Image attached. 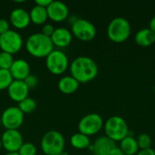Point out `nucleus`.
<instances>
[{"instance_id":"nucleus-1","label":"nucleus","mask_w":155,"mask_h":155,"mask_svg":"<svg viewBox=\"0 0 155 155\" xmlns=\"http://www.w3.org/2000/svg\"><path fill=\"white\" fill-rule=\"evenodd\" d=\"M70 75L79 84H86L93 81L98 74V65L94 59L88 56H78L69 65Z\"/></svg>"},{"instance_id":"nucleus-2","label":"nucleus","mask_w":155,"mask_h":155,"mask_svg":"<svg viewBox=\"0 0 155 155\" xmlns=\"http://www.w3.org/2000/svg\"><path fill=\"white\" fill-rule=\"evenodd\" d=\"M25 47L27 53L35 58H45L54 50L51 37L42 33H35L29 35L25 43Z\"/></svg>"},{"instance_id":"nucleus-3","label":"nucleus","mask_w":155,"mask_h":155,"mask_svg":"<svg viewBox=\"0 0 155 155\" xmlns=\"http://www.w3.org/2000/svg\"><path fill=\"white\" fill-rule=\"evenodd\" d=\"M104 129L105 136L115 143H120L129 135V126L126 121L119 115L109 117L104 124Z\"/></svg>"},{"instance_id":"nucleus-4","label":"nucleus","mask_w":155,"mask_h":155,"mask_svg":"<svg viewBox=\"0 0 155 155\" xmlns=\"http://www.w3.org/2000/svg\"><path fill=\"white\" fill-rule=\"evenodd\" d=\"M132 32L130 22L124 17H115L112 19L107 26V36L114 43H124L126 41Z\"/></svg>"},{"instance_id":"nucleus-5","label":"nucleus","mask_w":155,"mask_h":155,"mask_svg":"<svg viewBox=\"0 0 155 155\" xmlns=\"http://www.w3.org/2000/svg\"><path fill=\"white\" fill-rule=\"evenodd\" d=\"M64 135L55 130L46 132L41 139L40 146L45 155H59L64 151Z\"/></svg>"},{"instance_id":"nucleus-6","label":"nucleus","mask_w":155,"mask_h":155,"mask_svg":"<svg viewBox=\"0 0 155 155\" xmlns=\"http://www.w3.org/2000/svg\"><path fill=\"white\" fill-rule=\"evenodd\" d=\"M47 70L54 75H61L69 68V60L64 52L54 49L45 57Z\"/></svg>"},{"instance_id":"nucleus-7","label":"nucleus","mask_w":155,"mask_h":155,"mask_svg":"<svg viewBox=\"0 0 155 155\" xmlns=\"http://www.w3.org/2000/svg\"><path fill=\"white\" fill-rule=\"evenodd\" d=\"M104 120L98 114L92 113L84 115L78 123L79 133L87 135L88 137L98 134L104 128Z\"/></svg>"},{"instance_id":"nucleus-8","label":"nucleus","mask_w":155,"mask_h":155,"mask_svg":"<svg viewBox=\"0 0 155 155\" xmlns=\"http://www.w3.org/2000/svg\"><path fill=\"white\" fill-rule=\"evenodd\" d=\"M71 33L75 38L84 42H88L95 37L96 27L89 20L78 18L71 25Z\"/></svg>"},{"instance_id":"nucleus-9","label":"nucleus","mask_w":155,"mask_h":155,"mask_svg":"<svg viewBox=\"0 0 155 155\" xmlns=\"http://www.w3.org/2000/svg\"><path fill=\"white\" fill-rule=\"evenodd\" d=\"M23 45V38L15 30L10 29L4 35H0V49L2 52L15 54L21 51Z\"/></svg>"},{"instance_id":"nucleus-10","label":"nucleus","mask_w":155,"mask_h":155,"mask_svg":"<svg viewBox=\"0 0 155 155\" xmlns=\"http://www.w3.org/2000/svg\"><path fill=\"white\" fill-rule=\"evenodd\" d=\"M23 122L24 114L17 106H9L1 114V125L5 130H18Z\"/></svg>"},{"instance_id":"nucleus-11","label":"nucleus","mask_w":155,"mask_h":155,"mask_svg":"<svg viewBox=\"0 0 155 155\" xmlns=\"http://www.w3.org/2000/svg\"><path fill=\"white\" fill-rule=\"evenodd\" d=\"M0 138L2 148L7 153H17L24 143L23 135L18 130H5Z\"/></svg>"},{"instance_id":"nucleus-12","label":"nucleus","mask_w":155,"mask_h":155,"mask_svg":"<svg viewBox=\"0 0 155 155\" xmlns=\"http://www.w3.org/2000/svg\"><path fill=\"white\" fill-rule=\"evenodd\" d=\"M117 147L115 142L112 141L107 136L103 135L98 137L88 149L92 151L94 155H112Z\"/></svg>"},{"instance_id":"nucleus-13","label":"nucleus","mask_w":155,"mask_h":155,"mask_svg":"<svg viewBox=\"0 0 155 155\" xmlns=\"http://www.w3.org/2000/svg\"><path fill=\"white\" fill-rule=\"evenodd\" d=\"M46 11L48 19L55 23L63 22L69 16L68 6L61 1H52L46 7Z\"/></svg>"},{"instance_id":"nucleus-14","label":"nucleus","mask_w":155,"mask_h":155,"mask_svg":"<svg viewBox=\"0 0 155 155\" xmlns=\"http://www.w3.org/2000/svg\"><path fill=\"white\" fill-rule=\"evenodd\" d=\"M29 90L30 89L27 87L24 81L13 80V82L7 88V94L12 101L20 103L25 98L28 97Z\"/></svg>"},{"instance_id":"nucleus-15","label":"nucleus","mask_w":155,"mask_h":155,"mask_svg":"<svg viewBox=\"0 0 155 155\" xmlns=\"http://www.w3.org/2000/svg\"><path fill=\"white\" fill-rule=\"evenodd\" d=\"M9 22L15 29L23 30L31 23L29 13L24 8H15L10 13Z\"/></svg>"},{"instance_id":"nucleus-16","label":"nucleus","mask_w":155,"mask_h":155,"mask_svg":"<svg viewBox=\"0 0 155 155\" xmlns=\"http://www.w3.org/2000/svg\"><path fill=\"white\" fill-rule=\"evenodd\" d=\"M51 40L54 46L58 48L67 47L73 40V35L71 30L66 29L65 27L55 28L53 35H51Z\"/></svg>"},{"instance_id":"nucleus-17","label":"nucleus","mask_w":155,"mask_h":155,"mask_svg":"<svg viewBox=\"0 0 155 155\" xmlns=\"http://www.w3.org/2000/svg\"><path fill=\"white\" fill-rule=\"evenodd\" d=\"M9 72L14 80L24 81L30 74V65L24 59H15Z\"/></svg>"},{"instance_id":"nucleus-18","label":"nucleus","mask_w":155,"mask_h":155,"mask_svg":"<svg viewBox=\"0 0 155 155\" xmlns=\"http://www.w3.org/2000/svg\"><path fill=\"white\" fill-rule=\"evenodd\" d=\"M80 84L71 75H65L58 81V89L64 94H72L79 88Z\"/></svg>"},{"instance_id":"nucleus-19","label":"nucleus","mask_w":155,"mask_h":155,"mask_svg":"<svg viewBox=\"0 0 155 155\" xmlns=\"http://www.w3.org/2000/svg\"><path fill=\"white\" fill-rule=\"evenodd\" d=\"M134 41L139 46H151L155 43V33L151 31L149 28L140 29L134 35Z\"/></svg>"},{"instance_id":"nucleus-20","label":"nucleus","mask_w":155,"mask_h":155,"mask_svg":"<svg viewBox=\"0 0 155 155\" xmlns=\"http://www.w3.org/2000/svg\"><path fill=\"white\" fill-rule=\"evenodd\" d=\"M118 148L125 155H136L140 151L136 138L131 135H128L125 138H124L120 142Z\"/></svg>"},{"instance_id":"nucleus-21","label":"nucleus","mask_w":155,"mask_h":155,"mask_svg":"<svg viewBox=\"0 0 155 155\" xmlns=\"http://www.w3.org/2000/svg\"><path fill=\"white\" fill-rule=\"evenodd\" d=\"M30 21L34 25H45L46 20L48 19L46 8L35 5L29 12Z\"/></svg>"},{"instance_id":"nucleus-22","label":"nucleus","mask_w":155,"mask_h":155,"mask_svg":"<svg viewBox=\"0 0 155 155\" xmlns=\"http://www.w3.org/2000/svg\"><path fill=\"white\" fill-rule=\"evenodd\" d=\"M70 144L74 149L84 150V149L89 148V146L91 145V141H90V138L87 135L83 134L78 132V133H76V134H73L71 136Z\"/></svg>"},{"instance_id":"nucleus-23","label":"nucleus","mask_w":155,"mask_h":155,"mask_svg":"<svg viewBox=\"0 0 155 155\" xmlns=\"http://www.w3.org/2000/svg\"><path fill=\"white\" fill-rule=\"evenodd\" d=\"M36 102L35 99L31 97H26L20 103H18V108L20 111L25 114H31L36 109Z\"/></svg>"},{"instance_id":"nucleus-24","label":"nucleus","mask_w":155,"mask_h":155,"mask_svg":"<svg viewBox=\"0 0 155 155\" xmlns=\"http://www.w3.org/2000/svg\"><path fill=\"white\" fill-rule=\"evenodd\" d=\"M13 77L9 70L0 69V91L7 90L11 83L13 82Z\"/></svg>"},{"instance_id":"nucleus-25","label":"nucleus","mask_w":155,"mask_h":155,"mask_svg":"<svg viewBox=\"0 0 155 155\" xmlns=\"http://www.w3.org/2000/svg\"><path fill=\"white\" fill-rule=\"evenodd\" d=\"M136 141H137V143H138V146H139L140 150H145V149L152 148L153 141H152L151 136L149 134H144V133L140 134L137 136Z\"/></svg>"},{"instance_id":"nucleus-26","label":"nucleus","mask_w":155,"mask_h":155,"mask_svg":"<svg viewBox=\"0 0 155 155\" xmlns=\"http://www.w3.org/2000/svg\"><path fill=\"white\" fill-rule=\"evenodd\" d=\"M14 61L15 59L13 57V54L2 51L0 52V69L9 70Z\"/></svg>"},{"instance_id":"nucleus-27","label":"nucleus","mask_w":155,"mask_h":155,"mask_svg":"<svg viewBox=\"0 0 155 155\" xmlns=\"http://www.w3.org/2000/svg\"><path fill=\"white\" fill-rule=\"evenodd\" d=\"M36 146L32 143H24L17 153L19 155H36Z\"/></svg>"},{"instance_id":"nucleus-28","label":"nucleus","mask_w":155,"mask_h":155,"mask_svg":"<svg viewBox=\"0 0 155 155\" xmlns=\"http://www.w3.org/2000/svg\"><path fill=\"white\" fill-rule=\"evenodd\" d=\"M24 82H25V84L27 85V87L29 88V89H32V88H35L36 85H37V84H38V79H37V77L36 76H35L34 74H29L25 80H24Z\"/></svg>"},{"instance_id":"nucleus-29","label":"nucleus","mask_w":155,"mask_h":155,"mask_svg":"<svg viewBox=\"0 0 155 155\" xmlns=\"http://www.w3.org/2000/svg\"><path fill=\"white\" fill-rule=\"evenodd\" d=\"M54 27L52 24H49V23H45V25H43V27H42V31L41 33L46 36H49L51 37V35H53L54 31Z\"/></svg>"},{"instance_id":"nucleus-30","label":"nucleus","mask_w":155,"mask_h":155,"mask_svg":"<svg viewBox=\"0 0 155 155\" xmlns=\"http://www.w3.org/2000/svg\"><path fill=\"white\" fill-rule=\"evenodd\" d=\"M8 30H10L9 22L5 18H0V35H4Z\"/></svg>"},{"instance_id":"nucleus-31","label":"nucleus","mask_w":155,"mask_h":155,"mask_svg":"<svg viewBox=\"0 0 155 155\" xmlns=\"http://www.w3.org/2000/svg\"><path fill=\"white\" fill-rule=\"evenodd\" d=\"M53 0H35V4L36 5H39V6H42V7H45L46 8L52 2Z\"/></svg>"},{"instance_id":"nucleus-32","label":"nucleus","mask_w":155,"mask_h":155,"mask_svg":"<svg viewBox=\"0 0 155 155\" xmlns=\"http://www.w3.org/2000/svg\"><path fill=\"white\" fill-rule=\"evenodd\" d=\"M136 155H155V151L153 148L145 149V150H140Z\"/></svg>"},{"instance_id":"nucleus-33","label":"nucleus","mask_w":155,"mask_h":155,"mask_svg":"<svg viewBox=\"0 0 155 155\" xmlns=\"http://www.w3.org/2000/svg\"><path fill=\"white\" fill-rule=\"evenodd\" d=\"M149 29L155 33V16H153L149 22Z\"/></svg>"},{"instance_id":"nucleus-34","label":"nucleus","mask_w":155,"mask_h":155,"mask_svg":"<svg viewBox=\"0 0 155 155\" xmlns=\"http://www.w3.org/2000/svg\"><path fill=\"white\" fill-rule=\"evenodd\" d=\"M112 155H125V154H124V153H123V152H122V151L117 147V148L114 150V152L113 153V154Z\"/></svg>"},{"instance_id":"nucleus-35","label":"nucleus","mask_w":155,"mask_h":155,"mask_svg":"<svg viewBox=\"0 0 155 155\" xmlns=\"http://www.w3.org/2000/svg\"><path fill=\"white\" fill-rule=\"evenodd\" d=\"M5 155H19L17 153H5Z\"/></svg>"},{"instance_id":"nucleus-36","label":"nucleus","mask_w":155,"mask_h":155,"mask_svg":"<svg viewBox=\"0 0 155 155\" xmlns=\"http://www.w3.org/2000/svg\"><path fill=\"white\" fill-rule=\"evenodd\" d=\"M59 155H69V153H68L66 151H64V152H62V153H61Z\"/></svg>"},{"instance_id":"nucleus-37","label":"nucleus","mask_w":155,"mask_h":155,"mask_svg":"<svg viewBox=\"0 0 155 155\" xmlns=\"http://www.w3.org/2000/svg\"><path fill=\"white\" fill-rule=\"evenodd\" d=\"M2 149V143H1V138H0V150Z\"/></svg>"},{"instance_id":"nucleus-38","label":"nucleus","mask_w":155,"mask_h":155,"mask_svg":"<svg viewBox=\"0 0 155 155\" xmlns=\"http://www.w3.org/2000/svg\"><path fill=\"white\" fill-rule=\"evenodd\" d=\"M0 126H1V114H0Z\"/></svg>"},{"instance_id":"nucleus-39","label":"nucleus","mask_w":155,"mask_h":155,"mask_svg":"<svg viewBox=\"0 0 155 155\" xmlns=\"http://www.w3.org/2000/svg\"><path fill=\"white\" fill-rule=\"evenodd\" d=\"M154 90H155V88H154Z\"/></svg>"}]
</instances>
